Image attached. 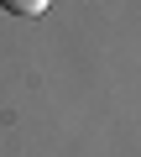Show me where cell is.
<instances>
[{
	"label": "cell",
	"instance_id": "cell-1",
	"mask_svg": "<svg viewBox=\"0 0 141 157\" xmlns=\"http://www.w3.org/2000/svg\"><path fill=\"white\" fill-rule=\"evenodd\" d=\"M0 6H6L11 16H42V11L52 6V0H0Z\"/></svg>",
	"mask_w": 141,
	"mask_h": 157
}]
</instances>
